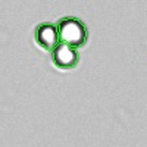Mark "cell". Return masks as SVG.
<instances>
[{
    "label": "cell",
    "instance_id": "cell-1",
    "mask_svg": "<svg viewBox=\"0 0 147 147\" xmlns=\"http://www.w3.org/2000/svg\"><path fill=\"white\" fill-rule=\"evenodd\" d=\"M59 31V41L60 44L69 46L72 49H81L85 46L88 40V30L85 24L77 18H62L57 22Z\"/></svg>",
    "mask_w": 147,
    "mask_h": 147
},
{
    "label": "cell",
    "instance_id": "cell-2",
    "mask_svg": "<svg viewBox=\"0 0 147 147\" xmlns=\"http://www.w3.org/2000/svg\"><path fill=\"white\" fill-rule=\"evenodd\" d=\"M34 40L41 49L53 52L55 49L60 44L57 25L50 24V22L40 24V25L35 28V31H34Z\"/></svg>",
    "mask_w": 147,
    "mask_h": 147
},
{
    "label": "cell",
    "instance_id": "cell-3",
    "mask_svg": "<svg viewBox=\"0 0 147 147\" xmlns=\"http://www.w3.org/2000/svg\"><path fill=\"white\" fill-rule=\"evenodd\" d=\"M52 62L59 69H74L80 62V55L75 49L59 44L52 52Z\"/></svg>",
    "mask_w": 147,
    "mask_h": 147
}]
</instances>
